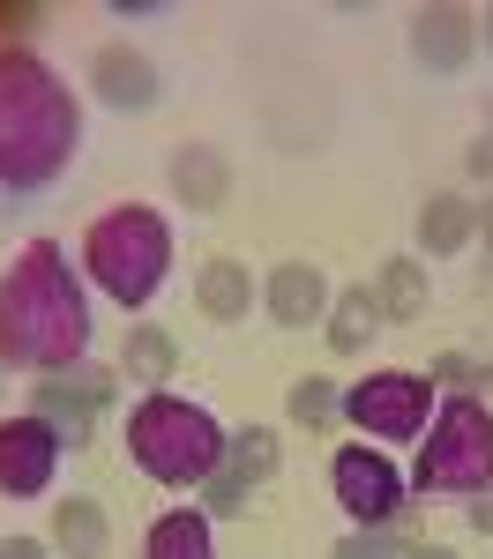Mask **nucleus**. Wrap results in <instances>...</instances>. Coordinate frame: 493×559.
Returning <instances> with one entry per match:
<instances>
[{"mask_svg":"<svg viewBox=\"0 0 493 559\" xmlns=\"http://www.w3.org/2000/svg\"><path fill=\"white\" fill-rule=\"evenodd\" d=\"M83 157V97L38 45L0 38V194H45Z\"/></svg>","mask_w":493,"mask_h":559,"instance_id":"obj_1","label":"nucleus"},{"mask_svg":"<svg viewBox=\"0 0 493 559\" xmlns=\"http://www.w3.org/2000/svg\"><path fill=\"white\" fill-rule=\"evenodd\" d=\"M90 358V284L60 239H23L0 269V366L8 373H68Z\"/></svg>","mask_w":493,"mask_h":559,"instance_id":"obj_2","label":"nucleus"},{"mask_svg":"<svg viewBox=\"0 0 493 559\" xmlns=\"http://www.w3.org/2000/svg\"><path fill=\"white\" fill-rule=\"evenodd\" d=\"M75 269H83V284L97 299H113L120 313H142L173 276V224L150 202H113L105 216H90Z\"/></svg>","mask_w":493,"mask_h":559,"instance_id":"obj_3","label":"nucleus"},{"mask_svg":"<svg viewBox=\"0 0 493 559\" xmlns=\"http://www.w3.org/2000/svg\"><path fill=\"white\" fill-rule=\"evenodd\" d=\"M128 463L165 492H195L224 463V426L173 388H150L128 403Z\"/></svg>","mask_w":493,"mask_h":559,"instance_id":"obj_4","label":"nucleus"},{"mask_svg":"<svg viewBox=\"0 0 493 559\" xmlns=\"http://www.w3.org/2000/svg\"><path fill=\"white\" fill-rule=\"evenodd\" d=\"M493 485V403L479 395H442L419 432L411 492L419 500H471Z\"/></svg>","mask_w":493,"mask_h":559,"instance_id":"obj_5","label":"nucleus"},{"mask_svg":"<svg viewBox=\"0 0 493 559\" xmlns=\"http://www.w3.org/2000/svg\"><path fill=\"white\" fill-rule=\"evenodd\" d=\"M434 381L426 373H411V366H374L366 381H344V426H359L366 440H382V448H419V432L434 418Z\"/></svg>","mask_w":493,"mask_h":559,"instance_id":"obj_6","label":"nucleus"},{"mask_svg":"<svg viewBox=\"0 0 493 559\" xmlns=\"http://www.w3.org/2000/svg\"><path fill=\"white\" fill-rule=\"evenodd\" d=\"M329 492H337V508L352 530H397L419 500H411V477L397 471V455L389 448H366V440H344L337 455H329Z\"/></svg>","mask_w":493,"mask_h":559,"instance_id":"obj_7","label":"nucleus"},{"mask_svg":"<svg viewBox=\"0 0 493 559\" xmlns=\"http://www.w3.org/2000/svg\"><path fill=\"white\" fill-rule=\"evenodd\" d=\"M120 403V366H97V358H75L68 373H45L31 381V418L60 432V448H97V426H105V411Z\"/></svg>","mask_w":493,"mask_h":559,"instance_id":"obj_8","label":"nucleus"},{"mask_svg":"<svg viewBox=\"0 0 493 559\" xmlns=\"http://www.w3.org/2000/svg\"><path fill=\"white\" fill-rule=\"evenodd\" d=\"M60 432L31 418V411H8L0 418V500H45L52 477H60Z\"/></svg>","mask_w":493,"mask_h":559,"instance_id":"obj_9","label":"nucleus"},{"mask_svg":"<svg viewBox=\"0 0 493 559\" xmlns=\"http://www.w3.org/2000/svg\"><path fill=\"white\" fill-rule=\"evenodd\" d=\"M83 83L90 97L105 105V112H150L157 105V60L142 52V45H97L90 52V68H83Z\"/></svg>","mask_w":493,"mask_h":559,"instance_id":"obj_10","label":"nucleus"},{"mask_svg":"<svg viewBox=\"0 0 493 559\" xmlns=\"http://www.w3.org/2000/svg\"><path fill=\"white\" fill-rule=\"evenodd\" d=\"M403 38H411V60H419V68L463 75L471 52H479V15H471V8H419Z\"/></svg>","mask_w":493,"mask_h":559,"instance_id":"obj_11","label":"nucleus"},{"mask_svg":"<svg viewBox=\"0 0 493 559\" xmlns=\"http://www.w3.org/2000/svg\"><path fill=\"white\" fill-rule=\"evenodd\" d=\"M329 276H321V261H277L262 276V306L277 329H314L321 313H329Z\"/></svg>","mask_w":493,"mask_h":559,"instance_id":"obj_12","label":"nucleus"},{"mask_svg":"<svg viewBox=\"0 0 493 559\" xmlns=\"http://www.w3.org/2000/svg\"><path fill=\"white\" fill-rule=\"evenodd\" d=\"M165 187H173V202L210 216L232 202V157H224L218 142H179L173 165H165Z\"/></svg>","mask_w":493,"mask_h":559,"instance_id":"obj_13","label":"nucleus"},{"mask_svg":"<svg viewBox=\"0 0 493 559\" xmlns=\"http://www.w3.org/2000/svg\"><path fill=\"white\" fill-rule=\"evenodd\" d=\"M262 299V284H255V269L239 254H210L195 269V306H202V321H247V306Z\"/></svg>","mask_w":493,"mask_h":559,"instance_id":"obj_14","label":"nucleus"},{"mask_svg":"<svg viewBox=\"0 0 493 559\" xmlns=\"http://www.w3.org/2000/svg\"><path fill=\"white\" fill-rule=\"evenodd\" d=\"M45 545H52L60 559H105L113 552V522H105V508H97L90 492H68V500H52Z\"/></svg>","mask_w":493,"mask_h":559,"instance_id":"obj_15","label":"nucleus"},{"mask_svg":"<svg viewBox=\"0 0 493 559\" xmlns=\"http://www.w3.org/2000/svg\"><path fill=\"white\" fill-rule=\"evenodd\" d=\"M366 292H374V306H382V329H411V321H426V299H434L426 261H419V254L382 261V276H374Z\"/></svg>","mask_w":493,"mask_h":559,"instance_id":"obj_16","label":"nucleus"},{"mask_svg":"<svg viewBox=\"0 0 493 559\" xmlns=\"http://www.w3.org/2000/svg\"><path fill=\"white\" fill-rule=\"evenodd\" d=\"M479 239V202L471 194H426L419 210V261H448Z\"/></svg>","mask_w":493,"mask_h":559,"instance_id":"obj_17","label":"nucleus"},{"mask_svg":"<svg viewBox=\"0 0 493 559\" xmlns=\"http://www.w3.org/2000/svg\"><path fill=\"white\" fill-rule=\"evenodd\" d=\"M142 559H218V522L202 515L195 500L165 508V515L142 530Z\"/></svg>","mask_w":493,"mask_h":559,"instance_id":"obj_18","label":"nucleus"},{"mask_svg":"<svg viewBox=\"0 0 493 559\" xmlns=\"http://www.w3.org/2000/svg\"><path fill=\"white\" fill-rule=\"evenodd\" d=\"M179 373V344L173 329H157V321H128V344H120V381H134L142 395L150 388H165Z\"/></svg>","mask_w":493,"mask_h":559,"instance_id":"obj_19","label":"nucleus"},{"mask_svg":"<svg viewBox=\"0 0 493 559\" xmlns=\"http://www.w3.org/2000/svg\"><path fill=\"white\" fill-rule=\"evenodd\" d=\"M321 336H329V350H337V358H359V350L382 336V306H374V292H366V284L337 292V299H329V313H321Z\"/></svg>","mask_w":493,"mask_h":559,"instance_id":"obj_20","label":"nucleus"},{"mask_svg":"<svg viewBox=\"0 0 493 559\" xmlns=\"http://www.w3.org/2000/svg\"><path fill=\"white\" fill-rule=\"evenodd\" d=\"M284 418H292L300 432L344 426V381H329V373H300V381L284 388Z\"/></svg>","mask_w":493,"mask_h":559,"instance_id":"obj_21","label":"nucleus"},{"mask_svg":"<svg viewBox=\"0 0 493 559\" xmlns=\"http://www.w3.org/2000/svg\"><path fill=\"white\" fill-rule=\"evenodd\" d=\"M277 463H284V440H277V426H239V432H224V471L239 477V485H269V477H277Z\"/></svg>","mask_w":493,"mask_h":559,"instance_id":"obj_22","label":"nucleus"},{"mask_svg":"<svg viewBox=\"0 0 493 559\" xmlns=\"http://www.w3.org/2000/svg\"><path fill=\"white\" fill-rule=\"evenodd\" d=\"M247 492H255V485H239V477L218 463V471L195 485V508H202L210 522H232V515H247Z\"/></svg>","mask_w":493,"mask_h":559,"instance_id":"obj_23","label":"nucleus"},{"mask_svg":"<svg viewBox=\"0 0 493 559\" xmlns=\"http://www.w3.org/2000/svg\"><path fill=\"white\" fill-rule=\"evenodd\" d=\"M403 545L411 537H397V530H344L329 545V559H403Z\"/></svg>","mask_w":493,"mask_h":559,"instance_id":"obj_24","label":"nucleus"},{"mask_svg":"<svg viewBox=\"0 0 493 559\" xmlns=\"http://www.w3.org/2000/svg\"><path fill=\"white\" fill-rule=\"evenodd\" d=\"M426 381H434V395H471V381H479V358H471V350H442V358L426 366Z\"/></svg>","mask_w":493,"mask_h":559,"instance_id":"obj_25","label":"nucleus"},{"mask_svg":"<svg viewBox=\"0 0 493 559\" xmlns=\"http://www.w3.org/2000/svg\"><path fill=\"white\" fill-rule=\"evenodd\" d=\"M463 173H471V179H493V128L479 134L471 150H463Z\"/></svg>","mask_w":493,"mask_h":559,"instance_id":"obj_26","label":"nucleus"},{"mask_svg":"<svg viewBox=\"0 0 493 559\" xmlns=\"http://www.w3.org/2000/svg\"><path fill=\"white\" fill-rule=\"evenodd\" d=\"M463 522H471L479 537H493V485H486V492H471V500H463Z\"/></svg>","mask_w":493,"mask_h":559,"instance_id":"obj_27","label":"nucleus"},{"mask_svg":"<svg viewBox=\"0 0 493 559\" xmlns=\"http://www.w3.org/2000/svg\"><path fill=\"white\" fill-rule=\"evenodd\" d=\"M0 559H52L45 537H0Z\"/></svg>","mask_w":493,"mask_h":559,"instance_id":"obj_28","label":"nucleus"},{"mask_svg":"<svg viewBox=\"0 0 493 559\" xmlns=\"http://www.w3.org/2000/svg\"><path fill=\"white\" fill-rule=\"evenodd\" d=\"M403 559H456V552H448V545H426V537H411V545H403Z\"/></svg>","mask_w":493,"mask_h":559,"instance_id":"obj_29","label":"nucleus"},{"mask_svg":"<svg viewBox=\"0 0 493 559\" xmlns=\"http://www.w3.org/2000/svg\"><path fill=\"white\" fill-rule=\"evenodd\" d=\"M471 395H479V403H493V358H479V381H471Z\"/></svg>","mask_w":493,"mask_h":559,"instance_id":"obj_30","label":"nucleus"},{"mask_svg":"<svg viewBox=\"0 0 493 559\" xmlns=\"http://www.w3.org/2000/svg\"><path fill=\"white\" fill-rule=\"evenodd\" d=\"M479 239H486V247H493V194H486V202H479Z\"/></svg>","mask_w":493,"mask_h":559,"instance_id":"obj_31","label":"nucleus"},{"mask_svg":"<svg viewBox=\"0 0 493 559\" xmlns=\"http://www.w3.org/2000/svg\"><path fill=\"white\" fill-rule=\"evenodd\" d=\"M479 38H486V45H493V8H486V15H479Z\"/></svg>","mask_w":493,"mask_h":559,"instance_id":"obj_32","label":"nucleus"},{"mask_svg":"<svg viewBox=\"0 0 493 559\" xmlns=\"http://www.w3.org/2000/svg\"><path fill=\"white\" fill-rule=\"evenodd\" d=\"M0 395H8V366H0Z\"/></svg>","mask_w":493,"mask_h":559,"instance_id":"obj_33","label":"nucleus"}]
</instances>
